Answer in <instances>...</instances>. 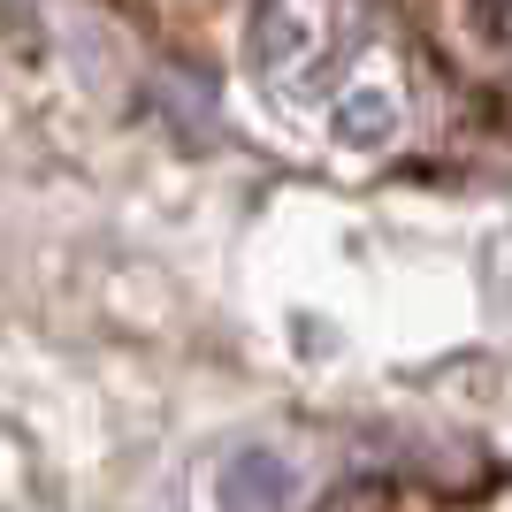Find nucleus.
Listing matches in <instances>:
<instances>
[{"instance_id": "obj_1", "label": "nucleus", "mask_w": 512, "mask_h": 512, "mask_svg": "<svg viewBox=\"0 0 512 512\" xmlns=\"http://www.w3.org/2000/svg\"><path fill=\"white\" fill-rule=\"evenodd\" d=\"M291 505V467L276 451H245L222 474V512H283Z\"/></svg>"}, {"instance_id": "obj_2", "label": "nucleus", "mask_w": 512, "mask_h": 512, "mask_svg": "<svg viewBox=\"0 0 512 512\" xmlns=\"http://www.w3.org/2000/svg\"><path fill=\"white\" fill-rule=\"evenodd\" d=\"M360 100H367V107H360V115H344L337 130L352 138V146H375V138L390 130V107H383V92H360Z\"/></svg>"}]
</instances>
